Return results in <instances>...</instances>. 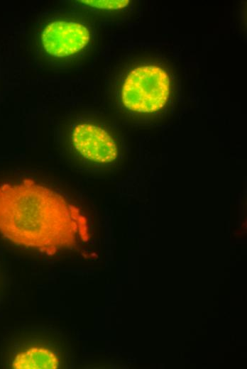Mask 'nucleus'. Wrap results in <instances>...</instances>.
<instances>
[{"label":"nucleus","instance_id":"20e7f679","mask_svg":"<svg viewBox=\"0 0 247 369\" xmlns=\"http://www.w3.org/2000/svg\"><path fill=\"white\" fill-rule=\"evenodd\" d=\"M71 141L78 154L87 160L105 164L115 160L118 156L113 137L97 125L87 123L76 125Z\"/></svg>","mask_w":247,"mask_h":369},{"label":"nucleus","instance_id":"f257e3e1","mask_svg":"<svg viewBox=\"0 0 247 369\" xmlns=\"http://www.w3.org/2000/svg\"><path fill=\"white\" fill-rule=\"evenodd\" d=\"M0 234L48 255L89 239L82 211L60 192L31 179L0 184Z\"/></svg>","mask_w":247,"mask_h":369},{"label":"nucleus","instance_id":"39448f33","mask_svg":"<svg viewBox=\"0 0 247 369\" xmlns=\"http://www.w3.org/2000/svg\"><path fill=\"white\" fill-rule=\"evenodd\" d=\"M16 369H55L59 358L52 351L43 347H32L16 355L12 363Z\"/></svg>","mask_w":247,"mask_h":369},{"label":"nucleus","instance_id":"f03ea898","mask_svg":"<svg viewBox=\"0 0 247 369\" xmlns=\"http://www.w3.org/2000/svg\"><path fill=\"white\" fill-rule=\"evenodd\" d=\"M170 92L167 72L158 65L138 66L126 75L121 87V101L128 110L150 114L162 109Z\"/></svg>","mask_w":247,"mask_h":369},{"label":"nucleus","instance_id":"7ed1b4c3","mask_svg":"<svg viewBox=\"0 0 247 369\" xmlns=\"http://www.w3.org/2000/svg\"><path fill=\"white\" fill-rule=\"evenodd\" d=\"M90 33L82 23L57 20L48 23L40 34L43 50L50 55L68 57L82 51L89 43Z\"/></svg>","mask_w":247,"mask_h":369},{"label":"nucleus","instance_id":"423d86ee","mask_svg":"<svg viewBox=\"0 0 247 369\" xmlns=\"http://www.w3.org/2000/svg\"><path fill=\"white\" fill-rule=\"evenodd\" d=\"M86 6L102 10H118L126 7L128 0H83L78 1Z\"/></svg>","mask_w":247,"mask_h":369}]
</instances>
